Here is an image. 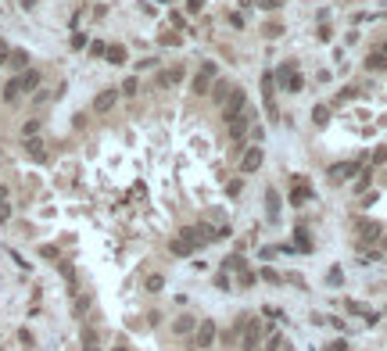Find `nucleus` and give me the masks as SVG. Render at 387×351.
Here are the masks:
<instances>
[{
	"label": "nucleus",
	"mask_w": 387,
	"mask_h": 351,
	"mask_svg": "<svg viewBox=\"0 0 387 351\" xmlns=\"http://www.w3.org/2000/svg\"><path fill=\"white\" fill-rule=\"evenodd\" d=\"M7 219H11V208H7V205H0V223H7Z\"/></svg>",
	"instance_id": "37"
},
{
	"label": "nucleus",
	"mask_w": 387,
	"mask_h": 351,
	"mask_svg": "<svg viewBox=\"0 0 387 351\" xmlns=\"http://www.w3.org/2000/svg\"><path fill=\"white\" fill-rule=\"evenodd\" d=\"M0 201H7V187H0Z\"/></svg>",
	"instance_id": "40"
},
{
	"label": "nucleus",
	"mask_w": 387,
	"mask_h": 351,
	"mask_svg": "<svg viewBox=\"0 0 387 351\" xmlns=\"http://www.w3.org/2000/svg\"><path fill=\"white\" fill-rule=\"evenodd\" d=\"M118 94H126V97H133V94H136V79H126V82H122V90H118Z\"/></svg>",
	"instance_id": "25"
},
{
	"label": "nucleus",
	"mask_w": 387,
	"mask_h": 351,
	"mask_svg": "<svg viewBox=\"0 0 387 351\" xmlns=\"http://www.w3.org/2000/svg\"><path fill=\"white\" fill-rule=\"evenodd\" d=\"M211 340H215V322L205 319L201 330H197V337H194V344H197V348H211Z\"/></svg>",
	"instance_id": "8"
},
{
	"label": "nucleus",
	"mask_w": 387,
	"mask_h": 351,
	"mask_svg": "<svg viewBox=\"0 0 387 351\" xmlns=\"http://www.w3.org/2000/svg\"><path fill=\"white\" fill-rule=\"evenodd\" d=\"M223 265H226V269H244V262H241V258H237V255H229V258H226Z\"/></svg>",
	"instance_id": "28"
},
{
	"label": "nucleus",
	"mask_w": 387,
	"mask_h": 351,
	"mask_svg": "<svg viewBox=\"0 0 387 351\" xmlns=\"http://www.w3.org/2000/svg\"><path fill=\"white\" fill-rule=\"evenodd\" d=\"M326 351H348V340H334V344H330Z\"/></svg>",
	"instance_id": "36"
},
{
	"label": "nucleus",
	"mask_w": 387,
	"mask_h": 351,
	"mask_svg": "<svg viewBox=\"0 0 387 351\" xmlns=\"http://www.w3.org/2000/svg\"><path fill=\"white\" fill-rule=\"evenodd\" d=\"M262 280H265V283H280V276H276L273 269H262Z\"/></svg>",
	"instance_id": "32"
},
{
	"label": "nucleus",
	"mask_w": 387,
	"mask_h": 351,
	"mask_svg": "<svg viewBox=\"0 0 387 351\" xmlns=\"http://www.w3.org/2000/svg\"><path fill=\"white\" fill-rule=\"evenodd\" d=\"M312 118H316V126H326V122H330V108H326V104H319L316 112H312Z\"/></svg>",
	"instance_id": "19"
},
{
	"label": "nucleus",
	"mask_w": 387,
	"mask_h": 351,
	"mask_svg": "<svg viewBox=\"0 0 387 351\" xmlns=\"http://www.w3.org/2000/svg\"><path fill=\"white\" fill-rule=\"evenodd\" d=\"M161 283H165L161 276H151V280H147V290H151V294H154V290H161Z\"/></svg>",
	"instance_id": "29"
},
{
	"label": "nucleus",
	"mask_w": 387,
	"mask_h": 351,
	"mask_svg": "<svg viewBox=\"0 0 387 351\" xmlns=\"http://www.w3.org/2000/svg\"><path fill=\"white\" fill-rule=\"evenodd\" d=\"M241 187H244V183H241V179H233V183L226 187V193H229V197H237V193H241Z\"/></svg>",
	"instance_id": "30"
},
{
	"label": "nucleus",
	"mask_w": 387,
	"mask_h": 351,
	"mask_svg": "<svg viewBox=\"0 0 387 351\" xmlns=\"http://www.w3.org/2000/svg\"><path fill=\"white\" fill-rule=\"evenodd\" d=\"M187 7H190V11H201V7H205V0H187Z\"/></svg>",
	"instance_id": "38"
},
{
	"label": "nucleus",
	"mask_w": 387,
	"mask_h": 351,
	"mask_svg": "<svg viewBox=\"0 0 387 351\" xmlns=\"http://www.w3.org/2000/svg\"><path fill=\"white\" fill-rule=\"evenodd\" d=\"M358 172V165H334V169H330V179H348V176H355Z\"/></svg>",
	"instance_id": "12"
},
{
	"label": "nucleus",
	"mask_w": 387,
	"mask_h": 351,
	"mask_svg": "<svg viewBox=\"0 0 387 351\" xmlns=\"http://www.w3.org/2000/svg\"><path fill=\"white\" fill-rule=\"evenodd\" d=\"M251 283H255V272L244 269V272H241V287H251Z\"/></svg>",
	"instance_id": "33"
},
{
	"label": "nucleus",
	"mask_w": 387,
	"mask_h": 351,
	"mask_svg": "<svg viewBox=\"0 0 387 351\" xmlns=\"http://www.w3.org/2000/svg\"><path fill=\"white\" fill-rule=\"evenodd\" d=\"M262 312H265V316H269V319H283V312H280V308H273V304H265Z\"/></svg>",
	"instance_id": "31"
},
{
	"label": "nucleus",
	"mask_w": 387,
	"mask_h": 351,
	"mask_svg": "<svg viewBox=\"0 0 387 351\" xmlns=\"http://www.w3.org/2000/svg\"><path fill=\"white\" fill-rule=\"evenodd\" d=\"M169 247H172V255H194V251H197V247H194L187 237H176V240H172Z\"/></svg>",
	"instance_id": "11"
},
{
	"label": "nucleus",
	"mask_w": 387,
	"mask_h": 351,
	"mask_svg": "<svg viewBox=\"0 0 387 351\" xmlns=\"http://www.w3.org/2000/svg\"><path fill=\"white\" fill-rule=\"evenodd\" d=\"M251 122H255V115H251V108H247L244 115H237L233 122H226V126H229V136H233V140H241L247 129H251Z\"/></svg>",
	"instance_id": "5"
},
{
	"label": "nucleus",
	"mask_w": 387,
	"mask_h": 351,
	"mask_svg": "<svg viewBox=\"0 0 387 351\" xmlns=\"http://www.w3.org/2000/svg\"><path fill=\"white\" fill-rule=\"evenodd\" d=\"M15 79H18V90H22V94H25V90H36V86H40V72H36V68H25L22 76H15Z\"/></svg>",
	"instance_id": "9"
},
{
	"label": "nucleus",
	"mask_w": 387,
	"mask_h": 351,
	"mask_svg": "<svg viewBox=\"0 0 387 351\" xmlns=\"http://www.w3.org/2000/svg\"><path fill=\"white\" fill-rule=\"evenodd\" d=\"M179 79H183V68H169V72L158 76V86H176Z\"/></svg>",
	"instance_id": "13"
},
{
	"label": "nucleus",
	"mask_w": 387,
	"mask_h": 351,
	"mask_svg": "<svg viewBox=\"0 0 387 351\" xmlns=\"http://www.w3.org/2000/svg\"><path fill=\"white\" fill-rule=\"evenodd\" d=\"M276 82H280V86H287L290 94H298V90H301V76H298V68H294V61H287V64H280V68H276Z\"/></svg>",
	"instance_id": "4"
},
{
	"label": "nucleus",
	"mask_w": 387,
	"mask_h": 351,
	"mask_svg": "<svg viewBox=\"0 0 387 351\" xmlns=\"http://www.w3.org/2000/svg\"><path fill=\"white\" fill-rule=\"evenodd\" d=\"M280 348H283V337L280 334H273L269 340H265V351H280Z\"/></svg>",
	"instance_id": "23"
},
{
	"label": "nucleus",
	"mask_w": 387,
	"mask_h": 351,
	"mask_svg": "<svg viewBox=\"0 0 387 351\" xmlns=\"http://www.w3.org/2000/svg\"><path fill=\"white\" fill-rule=\"evenodd\" d=\"M86 351H97V348H86Z\"/></svg>",
	"instance_id": "41"
},
{
	"label": "nucleus",
	"mask_w": 387,
	"mask_h": 351,
	"mask_svg": "<svg viewBox=\"0 0 387 351\" xmlns=\"http://www.w3.org/2000/svg\"><path fill=\"white\" fill-rule=\"evenodd\" d=\"M258 334H262V326H258V322H247V330H244V340H241V344H244L247 351H251V348L258 344Z\"/></svg>",
	"instance_id": "10"
},
{
	"label": "nucleus",
	"mask_w": 387,
	"mask_h": 351,
	"mask_svg": "<svg viewBox=\"0 0 387 351\" xmlns=\"http://www.w3.org/2000/svg\"><path fill=\"white\" fill-rule=\"evenodd\" d=\"M265 201H269V219H276V215H280V197H276V190H273V187L265 190Z\"/></svg>",
	"instance_id": "17"
},
{
	"label": "nucleus",
	"mask_w": 387,
	"mask_h": 351,
	"mask_svg": "<svg viewBox=\"0 0 387 351\" xmlns=\"http://www.w3.org/2000/svg\"><path fill=\"white\" fill-rule=\"evenodd\" d=\"M244 112H247V94L233 86V94L223 100V118H226V122H233V118H237V115H244Z\"/></svg>",
	"instance_id": "3"
},
{
	"label": "nucleus",
	"mask_w": 387,
	"mask_h": 351,
	"mask_svg": "<svg viewBox=\"0 0 387 351\" xmlns=\"http://www.w3.org/2000/svg\"><path fill=\"white\" fill-rule=\"evenodd\" d=\"M190 326H194V319H190V316H183V319L176 322V334H187V330H190Z\"/></svg>",
	"instance_id": "27"
},
{
	"label": "nucleus",
	"mask_w": 387,
	"mask_h": 351,
	"mask_svg": "<svg viewBox=\"0 0 387 351\" xmlns=\"http://www.w3.org/2000/svg\"><path fill=\"white\" fill-rule=\"evenodd\" d=\"M108 47H104V43H90V54H94V58H100V54H104Z\"/></svg>",
	"instance_id": "35"
},
{
	"label": "nucleus",
	"mask_w": 387,
	"mask_h": 351,
	"mask_svg": "<svg viewBox=\"0 0 387 351\" xmlns=\"http://www.w3.org/2000/svg\"><path fill=\"white\" fill-rule=\"evenodd\" d=\"M262 161H265L262 147H251V151H247L244 158H241V169H244V176H247V172H258V169H262Z\"/></svg>",
	"instance_id": "6"
},
{
	"label": "nucleus",
	"mask_w": 387,
	"mask_h": 351,
	"mask_svg": "<svg viewBox=\"0 0 387 351\" xmlns=\"http://www.w3.org/2000/svg\"><path fill=\"white\" fill-rule=\"evenodd\" d=\"M305 197H308V187H298V190L290 193V201H294V205H301V201H305Z\"/></svg>",
	"instance_id": "26"
},
{
	"label": "nucleus",
	"mask_w": 387,
	"mask_h": 351,
	"mask_svg": "<svg viewBox=\"0 0 387 351\" xmlns=\"http://www.w3.org/2000/svg\"><path fill=\"white\" fill-rule=\"evenodd\" d=\"M183 237H187V240H190L194 247H201V244H215V240H223V233H219L215 226H208V223L187 226V229H183Z\"/></svg>",
	"instance_id": "1"
},
{
	"label": "nucleus",
	"mask_w": 387,
	"mask_h": 351,
	"mask_svg": "<svg viewBox=\"0 0 387 351\" xmlns=\"http://www.w3.org/2000/svg\"><path fill=\"white\" fill-rule=\"evenodd\" d=\"M104 58H108V64H122L126 61V47H108Z\"/></svg>",
	"instance_id": "15"
},
{
	"label": "nucleus",
	"mask_w": 387,
	"mask_h": 351,
	"mask_svg": "<svg viewBox=\"0 0 387 351\" xmlns=\"http://www.w3.org/2000/svg\"><path fill=\"white\" fill-rule=\"evenodd\" d=\"M7 58H11V50H7V43L0 40V64H7Z\"/></svg>",
	"instance_id": "34"
},
{
	"label": "nucleus",
	"mask_w": 387,
	"mask_h": 351,
	"mask_svg": "<svg viewBox=\"0 0 387 351\" xmlns=\"http://www.w3.org/2000/svg\"><path fill=\"white\" fill-rule=\"evenodd\" d=\"M358 233H362V240H376L380 226H376V223H366V226H358Z\"/></svg>",
	"instance_id": "20"
},
{
	"label": "nucleus",
	"mask_w": 387,
	"mask_h": 351,
	"mask_svg": "<svg viewBox=\"0 0 387 351\" xmlns=\"http://www.w3.org/2000/svg\"><path fill=\"white\" fill-rule=\"evenodd\" d=\"M7 64H15V68H29V54H25V50H11V58H7Z\"/></svg>",
	"instance_id": "14"
},
{
	"label": "nucleus",
	"mask_w": 387,
	"mask_h": 351,
	"mask_svg": "<svg viewBox=\"0 0 387 351\" xmlns=\"http://www.w3.org/2000/svg\"><path fill=\"white\" fill-rule=\"evenodd\" d=\"M211 90H215V100H219V104H223V100H226L229 94H233V86H229V82H215Z\"/></svg>",
	"instance_id": "18"
},
{
	"label": "nucleus",
	"mask_w": 387,
	"mask_h": 351,
	"mask_svg": "<svg viewBox=\"0 0 387 351\" xmlns=\"http://www.w3.org/2000/svg\"><path fill=\"white\" fill-rule=\"evenodd\" d=\"M25 151H29V158H36V161L47 158V151H43V144H40V140H29V144H25Z\"/></svg>",
	"instance_id": "16"
},
{
	"label": "nucleus",
	"mask_w": 387,
	"mask_h": 351,
	"mask_svg": "<svg viewBox=\"0 0 387 351\" xmlns=\"http://www.w3.org/2000/svg\"><path fill=\"white\" fill-rule=\"evenodd\" d=\"M215 79H219V64H215V61H205V64H201V72L194 76L190 90H194V94H208V90H211V82H215Z\"/></svg>",
	"instance_id": "2"
},
{
	"label": "nucleus",
	"mask_w": 387,
	"mask_h": 351,
	"mask_svg": "<svg viewBox=\"0 0 387 351\" xmlns=\"http://www.w3.org/2000/svg\"><path fill=\"white\" fill-rule=\"evenodd\" d=\"M22 90H18V79H7V86H4V100H15Z\"/></svg>",
	"instance_id": "21"
},
{
	"label": "nucleus",
	"mask_w": 387,
	"mask_h": 351,
	"mask_svg": "<svg viewBox=\"0 0 387 351\" xmlns=\"http://www.w3.org/2000/svg\"><path fill=\"white\" fill-rule=\"evenodd\" d=\"M294 233H298V237H294V244H298V247H305V251H308V247H312V240L305 237V229H294Z\"/></svg>",
	"instance_id": "24"
},
{
	"label": "nucleus",
	"mask_w": 387,
	"mask_h": 351,
	"mask_svg": "<svg viewBox=\"0 0 387 351\" xmlns=\"http://www.w3.org/2000/svg\"><path fill=\"white\" fill-rule=\"evenodd\" d=\"M36 4H40V0H22V7H36Z\"/></svg>",
	"instance_id": "39"
},
{
	"label": "nucleus",
	"mask_w": 387,
	"mask_h": 351,
	"mask_svg": "<svg viewBox=\"0 0 387 351\" xmlns=\"http://www.w3.org/2000/svg\"><path fill=\"white\" fill-rule=\"evenodd\" d=\"M115 100H118V90H100L94 97V112H112Z\"/></svg>",
	"instance_id": "7"
},
{
	"label": "nucleus",
	"mask_w": 387,
	"mask_h": 351,
	"mask_svg": "<svg viewBox=\"0 0 387 351\" xmlns=\"http://www.w3.org/2000/svg\"><path fill=\"white\" fill-rule=\"evenodd\" d=\"M370 68H387V54H370Z\"/></svg>",
	"instance_id": "22"
}]
</instances>
